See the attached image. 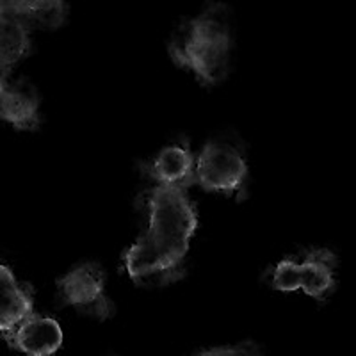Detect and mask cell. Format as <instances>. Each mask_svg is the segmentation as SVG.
Segmentation results:
<instances>
[{
  "label": "cell",
  "instance_id": "5",
  "mask_svg": "<svg viewBox=\"0 0 356 356\" xmlns=\"http://www.w3.org/2000/svg\"><path fill=\"white\" fill-rule=\"evenodd\" d=\"M40 98L36 89L24 79L9 82L2 77L0 86V113L6 122L20 130H34L40 125Z\"/></svg>",
  "mask_w": 356,
  "mask_h": 356
},
{
  "label": "cell",
  "instance_id": "4",
  "mask_svg": "<svg viewBox=\"0 0 356 356\" xmlns=\"http://www.w3.org/2000/svg\"><path fill=\"white\" fill-rule=\"evenodd\" d=\"M106 276L98 264H82L73 271L63 276L59 285V296L66 305H72L81 314L95 316L98 319H107L114 314V307L104 294Z\"/></svg>",
  "mask_w": 356,
  "mask_h": 356
},
{
  "label": "cell",
  "instance_id": "8",
  "mask_svg": "<svg viewBox=\"0 0 356 356\" xmlns=\"http://www.w3.org/2000/svg\"><path fill=\"white\" fill-rule=\"evenodd\" d=\"M0 328L6 335L33 316V300L27 289L18 285L8 267H0Z\"/></svg>",
  "mask_w": 356,
  "mask_h": 356
},
{
  "label": "cell",
  "instance_id": "11",
  "mask_svg": "<svg viewBox=\"0 0 356 356\" xmlns=\"http://www.w3.org/2000/svg\"><path fill=\"white\" fill-rule=\"evenodd\" d=\"M31 50L29 27L20 20L0 15V65L2 77H9L11 66L27 56Z\"/></svg>",
  "mask_w": 356,
  "mask_h": 356
},
{
  "label": "cell",
  "instance_id": "12",
  "mask_svg": "<svg viewBox=\"0 0 356 356\" xmlns=\"http://www.w3.org/2000/svg\"><path fill=\"white\" fill-rule=\"evenodd\" d=\"M271 285L276 291L284 292H292L301 289L300 262H296V260L292 259L282 260V262L275 267V271H273Z\"/></svg>",
  "mask_w": 356,
  "mask_h": 356
},
{
  "label": "cell",
  "instance_id": "7",
  "mask_svg": "<svg viewBox=\"0 0 356 356\" xmlns=\"http://www.w3.org/2000/svg\"><path fill=\"white\" fill-rule=\"evenodd\" d=\"M0 15L38 29L59 27L65 20V0H0Z\"/></svg>",
  "mask_w": 356,
  "mask_h": 356
},
{
  "label": "cell",
  "instance_id": "6",
  "mask_svg": "<svg viewBox=\"0 0 356 356\" xmlns=\"http://www.w3.org/2000/svg\"><path fill=\"white\" fill-rule=\"evenodd\" d=\"M6 339L20 351L34 356H47L56 353L63 344V332L57 321L33 314L22 321Z\"/></svg>",
  "mask_w": 356,
  "mask_h": 356
},
{
  "label": "cell",
  "instance_id": "3",
  "mask_svg": "<svg viewBox=\"0 0 356 356\" xmlns=\"http://www.w3.org/2000/svg\"><path fill=\"white\" fill-rule=\"evenodd\" d=\"M196 180L207 191L234 193L241 189L248 168L243 154L228 143L211 141L196 159Z\"/></svg>",
  "mask_w": 356,
  "mask_h": 356
},
{
  "label": "cell",
  "instance_id": "13",
  "mask_svg": "<svg viewBox=\"0 0 356 356\" xmlns=\"http://www.w3.org/2000/svg\"><path fill=\"white\" fill-rule=\"evenodd\" d=\"M259 353V348L251 342H244L241 346H230V348H214V349H207V351H202V355H235V356H248V355H255Z\"/></svg>",
  "mask_w": 356,
  "mask_h": 356
},
{
  "label": "cell",
  "instance_id": "2",
  "mask_svg": "<svg viewBox=\"0 0 356 356\" xmlns=\"http://www.w3.org/2000/svg\"><path fill=\"white\" fill-rule=\"evenodd\" d=\"M230 50V22L221 4H211L200 17L184 22L170 40L173 61L195 72L205 84L227 77Z\"/></svg>",
  "mask_w": 356,
  "mask_h": 356
},
{
  "label": "cell",
  "instance_id": "1",
  "mask_svg": "<svg viewBox=\"0 0 356 356\" xmlns=\"http://www.w3.org/2000/svg\"><path fill=\"white\" fill-rule=\"evenodd\" d=\"M148 230L127 251L125 267L136 284L173 280L198 227L196 209L182 186L159 184L148 195Z\"/></svg>",
  "mask_w": 356,
  "mask_h": 356
},
{
  "label": "cell",
  "instance_id": "10",
  "mask_svg": "<svg viewBox=\"0 0 356 356\" xmlns=\"http://www.w3.org/2000/svg\"><path fill=\"white\" fill-rule=\"evenodd\" d=\"M335 257L326 250L310 251L300 262V284L308 296L323 300L335 285Z\"/></svg>",
  "mask_w": 356,
  "mask_h": 356
},
{
  "label": "cell",
  "instance_id": "9",
  "mask_svg": "<svg viewBox=\"0 0 356 356\" xmlns=\"http://www.w3.org/2000/svg\"><path fill=\"white\" fill-rule=\"evenodd\" d=\"M193 164H195V159L186 146L171 145L166 146L145 170L159 184H173V186L184 187L191 182V177L195 173Z\"/></svg>",
  "mask_w": 356,
  "mask_h": 356
}]
</instances>
